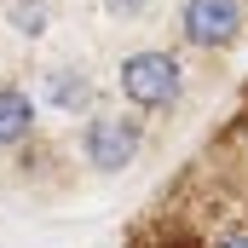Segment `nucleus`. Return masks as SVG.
<instances>
[{"label":"nucleus","mask_w":248,"mask_h":248,"mask_svg":"<svg viewBox=\"0 0 248 248\" xmlns=\"http://www.w3.org/2000/svg\"><path fill=\"white\" fill-rule=\"evenodd\" d=\"M202 248H248V225H225V231H214Z\"/></svg>","instance_id":"obj_7"},{"label":"nucleus","mask_w":248,"mask_h":248,"mask_svg":"<svg viewBox=\"0 0 248 248\" xmlns=\"http://www.w3.org/2000/svg\"><path fill=\"white\" fill-rule=\"evenodd\" d=\"M41 104L58 116H87L98 104V75L87 63H46L41 69Z\"/></svg>","instance_id":"obj_4"},{"label":"nucleus","mask_w":248,"mask_h":248,"mask_svg":"<svg viewBox=\"0 0 248 248\" xmlns=\"http://www.w3.org/2000/svg\"><path fill=\"white\" fill-rule=\"evenodd\" d=\"M41 133V98L17 81H0V150H23Z\"/></svg>","instance_id":"obj_5"},{"label":"nucleus","mask_w":248,"mask_h":248,"mask_svg":"<svg viewBox=\"0 0 248 248\" xmlns=\"http://www.w3.org/2000/svg\"><path fill=\"white\" fill-rule=\"evenodd\" d=\"M0 12H6V29L17 41H41L52 29V0H0Z\"/></svg>","instance_id":"obj_6"},{"label":"nucleus","mask_w":248,"mask_h":248,"mask_svg":"<svg viewBox=\"0 0 248 248\" xmlns=\"http://www.w3.org/2000/svg\"><path fill=\"white\" fill-rule=\"evenodd\" d=\"M98 6H104L110 17H144V6H150V0H98Z\"/></svg>","instance_id":"obj_8"},{"label":"nucleus","mask_w":248,"mask_h":248,"mask_svg":"<svg viewBox=\"0 0 248 248\" xmlns=\"http://www.w3.org/2000/svg\"><path fill=\"white\" fill-rule=\"evenodd\" d=\"M75 150H81V162L93 168V173H127L133 162H139V150H144V122H139V110H104V104H93L87 116H81V139H75Z\"/></svg>","instance_id":"obj_2"},{"label":"nucleus","mask_w":248,"mask_h":248,"mask_svg":"<svg viewBox=\"0 0 248 248\" xmlns=\"http://www.w3.org/2000/svg\"><path fill=\"white\" fill-rule=\"evenodd\" d=\"M179 41L190 52H231L248 35V0H179Z\"/></svg>","instance_id":"obj_3"},{"label":"nucleus","mask_w":248,"mask_h":248,"mask_svg":"<svg viewBox=\"0 0 248 248\" xmlns=\"http://www.w3.org/2000/svg\"><path fill=\"white\" fill-rule=\"evenodd\" d=\"M185 87H190L185 81V58L173 46H133L116 63V93H122L127 110H139V116L179 110L185 104Z\"/></svg>","instance_id":"obj_1"}]
</instances>
